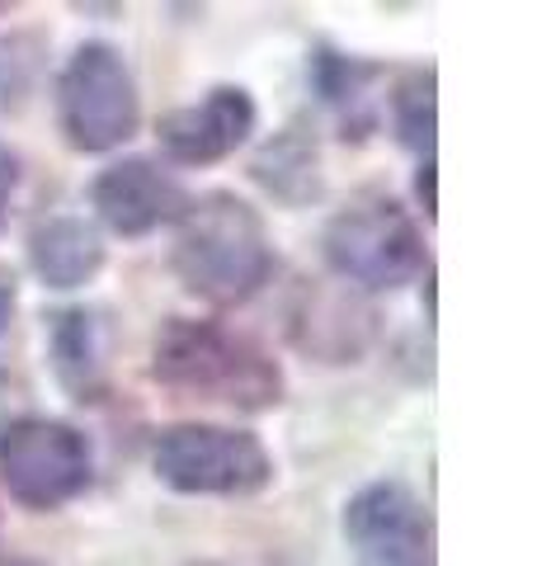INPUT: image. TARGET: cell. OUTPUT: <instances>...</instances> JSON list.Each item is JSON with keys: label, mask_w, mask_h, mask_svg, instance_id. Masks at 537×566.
I'll return each mask as SVG.
<instances>
[{"label": "cell", "mask_w": 537, "mask_h": 566, "mask_svg": "<svg viewBox=\"0 0 537 566\" xmlns=\"http://www.w3.org/2000/svg\"><path fill=\"white\" fill-rule=\"evenodd\" d=\"M391 128L406 142L415 156L434 151V133H439V109H434V71L429 66H415L406 71L391 91Z\"/></svg>", "instance_id": "obj_14"}, {"label": "cell", "mask_w": 537, "mask_h": 566, "mask_svg": "<svg viewBox=\"0 0 537 566\" xmlns=\"http://www.w3.org/2000/svg\"><path fill=\"white\" fill-rule=\"evenodd\" d=\"M312 85L326 109H335V118L345 123V137L354 128V137H368L372 128V81L382 76V66H372L364 57H349V52L335 48H316L312 52Z\"/></svg>", "instance_id": "obj_12"}, {"label": "cell", "mask_w": 537, "mask_h": 566, "mask_svg": "<svg viewBox=\"0 0 537 566\" xmlns=\"http://www.w3.org/2000/svg\"><path fill=\"white\" fill-rule=\"evenodd\" d=\"M0 566H43V562H24V557H14V562H0Z\"/></svg>", "instance_id": "obj_19"}, {"label": "cell", "mask_w": 537, "mask_h": 566, "mask_svg": "<svg viewBox=\"0 0 537 566\" xmlns=\"http://www.w3.org/2000/svg\"><path fill=\"white\" fill-rule=\"evenodd\" d=\"M345 543L358 566H429L434 524L401 482H372L345 505Z\"/></svg>", "instance_id": "obj_7"}, {"label": "cell", "mask_w": 537, "mask_h": 566, "mask_svg": "<svg viewBox=\"0 0 537 566\" xmlns=\"http://www.w3.org/2000/svg\"><path fill=\"white\" fill-rule=\"evenodd\" d=\"M29 264L48 289H81L104 270V241L85 218H48L29 232Z\"/></svg>", "instance_id": "obj_11"}, {"label": "cell", "mask_w": 537, "mask_h": 566, "mask_svg": "<svg viewBox=\"0 0 537 566\" xmlns=\"http://www.w3.org/2000/svg\"><path fill=\"white\" fill-rule=\"evenodd\" d=\"M151 468L179 495H255L274 482L268 449L231 424H170L151 444Z\"/></svg>", "instance_id": "obj_4"}, {"label": "cell", "mask_w": 537, "mask_h": 566, "mask_svg": "<svg viewBox=\"0 0 537 566\" xmlns=\"http://www.w3.org/2000/svg\"><path fill=\"white\" fill-rule=\"evenodd\" d=\"M170 264L179 283L212 307H236L255 297L274 274V245L264 218L236 193H203L175 218Z\"/></svg>", "instance_id": "obj_1"}, {"label": "cell", "mask_w": 537, "mask_h": 566, "mask_svg": "<svg viewBox=\"0 0 537 566\" xmlns=\"http://www.w3.org/2000/svg\"><path fill=\"white\" fill-rule=\"evenodd\" d=\"M43 48H48L43 33H29V29H14L0 39V114H14L29 104L43 71Z\"/></svg>", "instance_id": "obj_15"}, {"label": "cell", "mask_w": 537, "mask_h": 566, "mask_svg": "<svg viewBox=\"0 0 537 566\" xmlns=\"http://www.w3.org/2000/svg\"><path fill=\"white\" fill-rule=\"evenodd\" d=\"M10 316H14V274L0 270V331L10 326Z\"/></svg>", "instance_id": "obj_18"}, {"label": "cell", "mask_w": 537, "mask_h": 566, "mask_svg": "<svg viewBox=\"0 0 537 566\" xmlns=\"http://www.w3.org/2000/svg\"><path fill=\"white\" fill-rule=\"evenodd\" d=\"M255 123L260 109L245 85H212L199 104H185V109H170L160 118L156 137L179 166H212L227 161L236 147H245Z\"/></svg>", "instance_id": "obj_9"}, {"label": "cell", "mask_w": 537, "mask_h": 566, "mask_svg": "<svg viewBox=\"0 0 537 566\" xmlns=\"http://www.w3.org/2000/svg\"><path fill=\"white\" fill-rule=\"evenodd\" d=\"M90 203H95L99 222L109 227V232L147 237L189 208V193L166 166H156L151 156H128V161H114L95 175Z\"/></svg>", "instance_id": "obj_8"}, {"label": "cell", "mask_w": 537, "mask_h": 566, "mask_svg": "<svg viewBox=\"0 0 537 566\" xmlns=\"http://www.w3.org/2000/svg\"><path fill=\"white\" fill-rule=\"evenodd\" d=\"M330 270L368 293L401 289L424 270V237L391 193H358L326 222L320 237Z\"/></svg>", "instance_id": "obj_3"}, {"label": "cell", "mask_w": 537, "mask_h": 566, "mask_svg": "<svg viewBox=\"0 0 537 566\" xmlns=\"http://www.w3.org/2000/svg\"><path fill=\"white\" fill-rule=\"evenodd\" d=\"M250 175L274 193V199L283 203H312L320 193V161H316V147L307 133H278L268 147L255 156V166H250Z\"/></svg>", "instance_id": "obj_13"}, {"label": "cell", "mask_w": 537, "mask_h": 566, "mask_svg": "<svg viewBox=\"0 0 537 566\" xmlns=\"http://www.w3.org/2000/svg\"><path fill=\"white\" fill-rule=\"evenodd\" d=\"M415 193H420V203H424V218H434V161H420Z\"/></svg>", "instance_id": "obj_17"}, {"label": "cell", "mask_w": 537, "mask_h": 566, "mask_svg": "<svg viewBox=\"0 0 537 566\" xmlns=\"http://www.w3.org/2000/svg\"><path fill=\"white\" fill-rule=\"evenodd\" d=\"M151 378L193 401L268 411L283 401V368L241 331L199 316H170L151 345Z\"/></svg>", "instance_id": "obj_2"}, {"label": "cell", "mask_w": 537, "mask_h": 566, "mask_svg": "<svg viewBox=\"0 0 537 566\" xmlns=\"http://www.w3.org/2000/svg\"><path fill=\"white\" fill-rule=\"evenodd\" d=\"M57 123L76 151H114L137 123V81L114 43H81L57 76Z\"/></svg>", "instance_id": "obj_5"}, {"label": "cell", "mask_w": 537, "mask_h": 566, "mask_svg": "<svg viewBox=\"0 0 537 566\" xmlns=\"http://www.w3.org/2000/svg\"><path fill=\"white\" fill-rule=\"evenodd\" d=\"M95 453L66 420L24 416L0 430V482L24 510H57L90 486Z\"/></svg>", "instance_id": "obj_6"}, {"label": "cell", "mask_w": 537, "mask_h": 566, "mask_svg": "<svg viewBox=\"0 0 537 566\" xmlns=\"http://www.w3.org/2000/svg\"><path fill=\"white\" fill-rule=\"evenodd\" d=\"M109 316L99 307H62L48 316L52 374L76 401H99L109 392Z\"/></svg>", "instance_id": "obj_10"}, {"label": "cell", "mask_w": 537, "mask_h": 566, "mask_svg": "<svg viewBox=\"0 0 537 566\" xmlns=\"http://www.w3.org/2000/svg\"><path fill=\"white\" fill-rule=\"evenodd\" d=\"M14 189H20V161H14V151L0 142V232H6V222H10Z\"/></svg>", "instance_id": "obj_16"}]
</instances>
